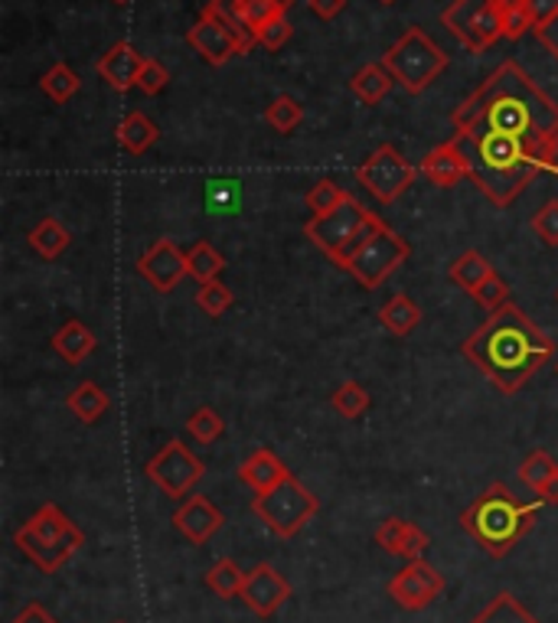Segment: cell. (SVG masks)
Returning a JSON list of instances; mask_svg holds the SVG:
<instances>
[{
	"mask_svg": "<svg viewBox=\"0 0 558 623\" xmlns=\"http://www.w3.org/2000/svg\"><path fill=\"white\" fill-rule=\"evenodd\" d=\"M454 131H493L526 140L539 147L549 160V144L558 128V105L523 72L519 63L506 60L496 72H489L484 85L457 105L451 115Z\"/></svg>",
	"mask_w": 558,
	"mask_h": 623,
	"instance_id": "1",
	"label": "cell"
},
{
	"mask_svg": "<svg viewBox=\"0 0 558 623\" xmlns=\"http://www.w3.org/2000/svg\"><path fill=\"white\" fill-rule=\"evenodd\" d=\"M461 352L503 395H516L556 356V344L509 300L489 310L487 320L461 344Z\"/></svg>",
	"mask_w": 558,
	"mask_h": 623,
	"instance_id": "2",
	"label": "cell"
},
{
	"mask_svg": "<svg viewBox=\"0 0 558 623\" xmlns=\"http://www.w3.org/2000/svg\"><path fill=\"white\" fill-rule=\"evenodd\" d=\"M546 503H523L509 493V486H487L464 513H461V529L489 555V558H506L536 526V516Z\"/></svg>",
	"mask_w": 558,
	"mask_h": 623,
	"instance_id": "3",
	"label": "cell"
},
{
	"mask_svg": "<svg viewBox=\"0 0 558 623\" xmlns=\"http://www.w3.org/2000/svg\"><path fill=\"white\" fill-rule=\"evenodd\" d=\"M13 542H17V549L27 555L40 571L53 574V571H60L72 555L85 546V536H82V529L72 522L56 503H43L13 532Z\"/></svg>",
	"mask_w": 558,
	"mask_h": 623,
	"instance_id": "4",
	"label": "cell"
},
{
	"mask_svg": "<svg viewBox=\"0 0 558 623\" xmlns=\"http://www.w3.org/2000/svg\"><path fill=\"white\" fill-rule=\"evenodd\" d=\"M382 225V219L376 212L362 207L356 197H347L337 209H330L327 215H310V222L304 225V235L334 262V265H347L349 255Z\"/></svg>",
	"mask_w": 558,
	"mask_h": 623,
	"instance_id": "5",
	"label": "cell"
},
{
	"mask_svg": "<svg viewBox=\"0 0 558 623\" xmlns=\"http://www.w3.org/2000/svg\"><path fill=\"white\" fill-rule=\"evenodd\" d=\"M379 63L392 72V78H396L406 92L421 95L441 72L448 70V53H441V46H438L424 30L412 27V30H406V33L382 53Z\"/></svg>",
	"mask_w": 558,
	"mask_h": 623,
	"instance_id": "6",
	"label": "cell"
},
{
	"mask_svg": "<svg viewBox=\"0 0 558 623\" xmlns=\"http://www.w3.org/2000/svg\"><path fill=\"white\" fill-rule=\"evenodd\" d=\"M320 503L317 496L301 484L297 477H287L269 493H259L252 499V513L275 532L281 539H294L314 516H317Z\"/></svg>",
	"mask_w": 558,
	"mask_h": 623,
	"instance_id": "7",
	"label": "cell"
},
{
	"mask_svg": "<svg viewBox=\"0 0 558 623\" xmlns=\"http://www.w3.org/2000/svg\"><path fill=\"white\" fill-rule=\"evenodd\" d=\"M409 255H412L409 242L382 222V225L349 255L344 272H349L362 287L376 291L386 277L392 275V272H399V268L409 262Z\"/></svg>",
	"mask_w": 558,
	"mask_h": 623,
	"instance_id": "8",
	"label": "cell"
},
{
	"mask_svg": "<svg viewBox=\"0 0 558 623\" xmlns=\"http://www.w3.org/2000/svg\"><path fill=\"white\" fill-rule=\"evenodd\" d=\"M419 180V167L402 157L399 147L379 144L359 167H356V183L366 187L382 207L396 203L412 183Z\"/></svg>",
	"mask_w": 558,
	"mask_h": 623,
	"instance_id": "9",
	"label": "cell"
},
{
	"mask_svg": "<svg viewBox=\"0 0 558 623\" xmlns=\"http://www.w3.org/2000/svg\"><path fill=\"white\" fill-rule=\"evenodd\" d=\"M441 23L471 53H487L489 46L503 36V13H499L496 0H454L441 13Z\"/></svg>",
	"mask_w": 558,
	"mask_h": 623,
	"instance_id": "10",
	"label": "cell"
},
{
	"mask_svg": "<svg viewBox=\"0 0 558 623\" xmlns=\"http://www.w3.org/2000/svg\"><path fill=\"white\" fill-rule=\"evenodd\" d=\"M203 461L183 444V441H167L157 457H150L147 464V481L157 486L164 496L170 499H183L190 496V489L203 481Z\"/></svg>",
	"mask_w": 558,
	"mask_h": 623,
	"instance_id": "11",
	"label": "cell"
},
{
	"mask_svg": "<svg viewBox=\"0 0 558 623\" xmlns=\"http://www.w3.org/2000/svg\"><path fill=\"white\" fill-rule=\"evenodd\" d=\"M389 598L402 608V611H424L431 608L441 594H444V574L428 564L424 558L409 561L392 581H389Z\"/></svg>",
	"mask_w": 558,
	"mask_h": 623,
	"instance_id": "12",
	"label": "cell"
},
{
	"mask_svg": "<svg viewBox=\"0 0 558 623\" xmlns=\"http://www.w3.org/2000/svg\"><path fill=\"white\" fill-rule=\"evenodd\" d=\"M242 601H245V608H249L255 617L272 621L281 608L291 601V584H287V578L281 574L275 564H255V568L245 574Z\"/></svg>",
	"mask_w": 558,
	"mask_h": 623,
	"instance_id": "13",
	"label": "cell"
},
{
	"mask_svg": "<svg viewBox=\"0 0 558 623\" xmlns=\"http://www.w3.org/2000/svg\"><path fill=\"white\" fill-rule=\"evenodd\" d=\"M138 275L160 294H170L180 287V281L190 275L187 255L173 245V239H157L138 258Z\"/></svg>",
	"mask_w": 558,
	"mask_h": 623,
	"instance_id": "14",
	"label": "cell"
},
{
	"mask_svg": "<svg viewBox=\"0 0 558 623\" xmlns=\"http://www.w3.org/2000/svg\"><path fill=\"white\" fill-rule=\"evenodd\" d=\"M187 40H190V46L200 53V60L210 63V66H225L232 56H242L235 33H232L215 13H210V10L200 13V20L190 27Z\"/></svg>",
	"mask_w": 558,
	"mask_h": 623,
	"instance_id": "15",
	"label": "cell"
},
{
	"mask_svg": "<svg viewBox=\"0 0 558 623\" xmlns=\"http://www.w3.org/2000/svg\"><path fill=\"white\" fill-rule=\"evenodd\" d=\"M173 526L177 532L193 542V546H207L212 536L225 526V516L219 513V506L210 496H190L183 499V506L173 513Z\"/></svg>",
	"mask_w": 558,
	"mask_h": 623,
	"instance_id": "16",
	"label": "cell"
},
{
	"mask_svg": "<svg viewBox=\"0 0 558 623\" xmlns=\"http://www.w3.org/2000/svg\"><path fill=\"white\" fill-rule=\"evenodd\" d=\"M421 173L434 183V187H441V190H451V187H457L461 180H467V160H464V150H461V144L451 138L444 140V144H438L434 150H428L424 154V160H421L419 167Z\"/></svg>",
	"mask_w": 558,
	"mask_h": 623,
	"instance_id": "17",
	"label": "cell"
},
{
	"mask_svg": "<svg viewBox=\"0 0 558 623\" xmlns=\"http://www.w3.org/2000/svg\"><path fill=\"white\" fill-rule=\"evenodd\" d=\"M376 546H379L382 552L399 555V558H406V561H415V558H421V552L431 546V536H428L424 529H419L415 522L392 516V519H386V522L376 529Z\"/></svg>",
	"mask_w": 558,
	"mask_h": 623,
	"instance_id": "18",
	"label": "cell"
},
{
	"mask_svg": "<svg viewBox=\"0 0 558 623\" xmlns=\"http://www.w3.org/2000/svg\"><path fill=\"white\" fill-rule=\"evenodd\" d=\"M144 56H140L138 50L131 46V43H115L102 60H98V75L115 88V92H131L135 85H138L140 78V70H144Z\"/></svg>",
	"mask_w": 558,
	"mask_h": 623,
	"instance_id": "19",
	"label": "cell"
},
{
	"mask_svg": "<svg viewBox=\"0 0 558 623\" xmlns=\"http://www.w3.org/2000/svg\"><path fill=\"white\" fill-rule=\"evenodd\" d=\"M287 477H291V471L281 464L278 454H275V451H269V447L252 451V454L242 461V467H239V481L249 486L255 496H259V493L275 489V486L284 484Z\"/></svg>",
	"mask_w": 558,
	"mask_h": 623,
	"instance_id": "20",
	"label": "cell"
},
{
	"mask_svg": "<svg viewBox=\"0 0 558 623\" xmlns=\"http://www.w3.org/2000/svg\"><path fill=\"white\" fill-rule=\"evenodd\" d=\"M27 242H30V249H33L40 258L56 262V258H60V255L70 249L72 235H70V229H66L60 219L46 215V219H40V222L33 225V232L27 235Z\"/></svg>",
	"mask_w": 558,
	"mask_h": 623,
	"instance_id": "21",
	"label": "cell"
},
{
	"mask_svg": "<svg viewBox=\"0 0 558 623\" xmlns=\"http://www.w3.org/2000/svg\"><path fill=\"white\" fill-rule=\"evenodd\" d=\"M95 334L82 324V320H66L56 334H53V349L72 362V366H78L82 359H88L92 352H95Z\"/></svg>",
	"mask_w": 558,
	"mask_h": 623,
	"instance_id": "22",
	"label": "cell"
},
{
	"mask_svg": "<svg viewBox=\"0 0 558 623\" xmlns=\"http://www.w3.org/2000/svg\"><path fill=\"white\" fill-rule=\"evenodd\" d=\"M379 320L392 337H409L421 324V307L409 294H392L382 307H379Z\"/></svg>",
	"mask_w": 558,
	"mask_h": 623,
	"instance_id": "23",
	"label": "cell"
},
{
	"mask_svg": "<svg viewBox=\"0 0 558 623\" xmlns=\"http://www.w3.org/2000/svg\"><path fill=\"white\" fill-rule=\"evenodd\" d=\"M66 405H70V412L78 421H85V424H95L98 418H105L108 412V392L98 386V382H92V379H85V382H78L75 389L70 392V399H66Z\"/></svg>",
	"mask_w": 558,
	"mask_h": 623,
	"instance_id": "24",
	"label": "cell"
},
{
	"mask_svg": "<svg viewBox=\"0 0 558 623\" xmlns=\"http://www.w3.org/2000/svg\"><path fill=\"white\" fill-rule=\"evenodd\" d=\"M118 147L125 150V154H131V157H138L144 150H150L157 138H160V131H157V125L144 115V112H131V115H125V122L118 125Z\"/></svg>",
	"mask_w": 558,
	"mask_h": 623,
	"instance_id": "25",
	"label": "cell"
},
{
	"mask_svg": "<svg viewBox=\"0 0 558 623\" xmlns=\"http://www.w3.org/2000/svg\"><path fill=\"white\" fill-rule=\"evenodd\" d=\"M392 82H396L392 72L386 70L382 63H372V66H362V70L349 78V92H352L362 105H379V102L389 95Z\"/></svg>",
	"mask_w": 558,
	"mask_h": 623,
	"instance_id": "26",
	"label": "cell"
},
{
	"mask_svg": "<svg viewBox=\"0 0 558 623\" xmlns=\"http://www.w3.org/2000/svg\"><path fill=\"white\" fill-rule=\"evenodd\" d=\"M207 10L215 13V17L235 33V40H239V53H242V56H245L252 46H259V33L242 20V0H210Z\"/></svg>",
	"mask_w": 558,
	"mask_h": 623,
	"instance_id": "27",
	"label": "cell"
},
{
	"mask_svg": "<svg viewBox=\"0 0 558 623\" xmlns=\"http://www.w3.org/2000/svg\"><path fill=\"white\" fill-rule=\"evenodd\" d=\"M207 588H210L215 598L222 601H232V598H242V588H245V571L232 561V558H219L207 571Z\"/></svg>",
	"mask_w": 558,
	"mask_h": 623,
	"instance_id": "28",
	"label": "cell"
},
{
	"mask_svg": "<svg viewBox=\"0 0 558 623\" xmlns=\"http://www.w3.org/2000/svg\"><path fill=\"white\" fill-rule=\"evenodd\" d=\"M451 281L461 287V291H467V294H474L489 275H493V265H489L487 258L481 255V252H464L454 265H451Z\"/></svg>",
	"mask_w": 558,
	"mask_h": 623,
	"instance_id": "29",
	"label": "cell"
},
{
	"mask_svg": "<svg viewBox=\"0 0 558 623\" xmlns=\"http://www.w3.org/2000/svg\"><path fill=\"white\" fill-rule=\"evenodd\" d=\"M471 623H539L526 608L523 601H516L509 591H499L487 608L474 617Z\"/></svg>",
	"mask_w": 558,
	"mask_h": 623,
	"instance_id": "30",
	"label": "cell"
},
{
	"mask_svg": "<svg viewBox=\"0 0 558 623\" xmlns=\"http://www.w3.org/2000/svg\"><path fill=\"white\" fill-rule=\"evenodd\" d=\"M187 265H190V275L197 277L200 284L219 281V275L225 272V258H222V252L212 249L210 242H197V245L187 252Z\"/></svg>",
	"mask_w": 558,
	"mask_h": 623,
	"instance_id": "31",
	"label": "cell"
},
{
	"mask_svg": "<svg viewBox=\"0 0 558 623\" xmlns=\"http://www.w3.org/2000/svg\"><path fill=\"white\" fill-rule=\"evenodd\" d=\"M40 88H43V95H46V98H53L56 105H66L72 95L82 88V78H78V75L66 66V63H56L53 70L40 78Z\"/></svg>",
	"mask_w": 558,
	"mask_h": 623,
	"instance_id": "32",
	"label": "cell"
},
{
	"mask_svg": "<svg viewBox=\"0 0 558 623\" xmlns=\"http://www.w3.org/2000/svg\"><path fill=\"white\" fill-rule=\"evenodd\" d=\"M369 392L356 382V379H347V382H340L337 389H334V395H330V405L340 412V418H349V421H356L359 415H366V409H369Z\"/></svg>",
	"mask_w": 558,
	"mask_h": 623,
	"instance_id": "33",
	"label": "cell"
},
{
	"mask_svg": "<svg viewBox=\"0 0 558 623\" xmlns=\"http://www.w3.org/2000/svg\"><path fill=\"white\" fill-rule=\"evenodd\" d=\"M516 477L529 486L533 493H539V489L549 484L552 477H558V464L552 461V457H549V454H546V451H533V454H529V457L519 464Z\"/></svg>",
	"mask_w": 558,
	"mask_h": 623,
	"instance_id": "34",
	"label": "cell"
},
{
	"mask_svg": "<svg viewBox=\"0 0 558 623\" xmlns=\"http://www.w3.org/2000/svg\"><path fill=\"white\" fill-rule=\"evenodd\" d=\"M265 122H269L278 135H291V131L301 128V122H304V108H301V102L281 95V98H275V102L269 105Z\"/></svg>",
	"mask_w": 558,
	"mask_h": 623,
	"instance_id": "35",
	"label": "cell"
},
{
	"mask_svg": "<svg viewBox=\"0 0 558 623\" xmlns=\"http://www.w3.org/2000/svg\"><path fill=\"white\" fill-rule=\"evenodd\" d=\"M187 431L200 441V444H212L225 434V421L215 409H197L190 421H187Z\"/></svg>",
	"mask_w": 558,
	"mask_h": 623,
	"instance_id": "36",
	"label": "cell"
},
{
	"mask_svg": "<svg viewBox=\"0 0 558 623\" xmlns=\"http://www.w3.org/2000/svg\"><path fill=\"white\" fill-rule=\"evenodd\" d=\"M347 197L349 193L347 190H340V183L320 180V183H314V190L307 193V209H310V215H327L330 209L340 207Z\"/></svg>",
	"mask_w": 558,
	"mask_h": 623,
	"instance_id": "37",
	"label": "cell"
},
{
	"mask_svg": "<svg viewBox=\"0 0 558 623\" xmlns=\"http://www.w3.org/2000/svg\"><path fill=\"white\" fill-rule=\"evenodd\" d=\"M232 291L222 284V281H210V284H200V291H197V307L203 310V314H210V317H222L229 307H232Z\"/></svg>",
	"mask_w": 558,
	"mask_h": 623,
	"instance_id": "38",
	"label": "cell"
},
{
	"mask_svg": "<svg viewBox=\"0 0 558 623\" xmlns=\"http://www.w3.org/2000/svg\"><path fill=\"white\" fill-rule=\"evenodd\" d=\"M471 297H474L481 307H487V310H499V307H506V304H509V284L493 272V275H489L487 281H484V284H481V287L471 294Z\"/></svg>",
	"mask_w": 558,
	"mask_h": 623,
	"instance_id": "39",
	"label": "cell"
},
{
	"mask_svg": "<svg viewBox=\"0 0 558 623\" xmlns=\"http://www.w3.org/2000/svg\"><path fill=\"white\" fill-rule=\"evenodd\" d=\"M533 232H536L549 249H558V200H549L546 207L533 215Z\"/></svg>",
	"mask_w": 558,
	"mask_h": 623,
	"instance_id": "40",
	"label": "cell"
},
{
	"mask_svg": "<svg viewBox=\"0 0 558 623\" xmlns=\"http://www.w3.org/2000/svg\"><path fill=\"white\" fill-rule=\"evenodd\" d=\"M291 33H294V30H291V23H287V13H278V17H272V20L259 30V46L278 53L281 46H287Z\"/></svg>",
	"mask_w": 558,
	"mask_h": 623,
	"instance_id": "41",
	"label": "cell"
},
{
	"mask_svg": "<svg viewBox=\"0 0 558 623\" xmlns=\"http://www.w3.org/2000/svg\"><path fill=\"white\" fill-rule=\"evenodd\" d=\"M207 203L212 212H235L239 209V187L232 180H215L207 190Z\"/></svg>",
	"mask_w": 558,
	"mask_h": 623,
	"instance_id": "42",
	"label": "cell"
},
{
	"mask_svg": "<svg viewBox=\"0 0 558 623\" xmlns=\"http://www.w3.org/2000/svg\"><path fill=\"white\" fill-rule=\"evenodd\" d=\"M278 3L275 0H242V20L259 33L272 17H278Z\"/></svg>",
	"mask_w": 558,
	"mask_h": 623,
	"instance_id": "43",
	"label": "cell"
},
{
	"mask_svg": "<svg viewBox=\"0 0 558 623\" xmlns=\"http://www.w3.org/2000/svg\"><path fill=\"white\" fill-rule=\"evenodd\" d=\"M167 85H170V72H167V66L157 63V60H147L138 78L140 92H144V95H160Z\"/></svg>",
	"mask_w": 558,
	"mask_h": 623,
	"instance_id": "44",
	"label": "cell"
},
{
	"mask_svg": "<svg viewBox=\"0 0 558 623\" xmlns=\"http://www.w3.org/2000/svg\"><path fill=\"white\" fill-rule=\"evenodd\" d=\"M526 30H536V23H533V17H529L526 7H519V10H503V36L519 40Z\"/></svg>",
	"mask_w": 558,
	"mask_h": 623,
	"instance_id": "45",
	"label": "cell"
},
{
	"mask_svg": "<svg viewBox=\"0 0 558 623\" xmlns=\"http://www.w3.org/2000/svg\"><path fill=\"white\" fill-rule=\"evenodd\" d=\"M10 623H60V621H56L40 601H30V604H27V608H23V611H20Z\"/></svg>",
	"mask_w": 558,
	"mask_h": 623,
	"instance_id": "46",
	"label": "cell"
},
{
	"mask_svg": "<svg viewBox=\"0 0 558 623\" xmlns=\"http://www.w3.org/2000/svg\"><path fill=\"white\" fill-rule=\"evenodd\" d=\"M526 10L533 17V23H549L552 17L558 13V0H526Z\"/></svg>",
	"mask_w": 558,
	"mask_h": 623,
	"instance_id": "47",
	"label": "cell"
},
{
	"mask_svg": "<svg viewBox=\"0 0 558 623\" xmlns=\"http://www.w3.org/2000/svg\"><path fill=\"white\" fill-rule=\"evenodd\" d=\"M533 33H536V40H539V43H543V46H546V50L558 60V13L549 20V23H539Z\"/></svg>",
	"mask_w": 558,
	"mask_h": 623,
	"instance_id": "48",
	"label": "cell"
},
{
	"mask_svg": "<svg viewBox=\"0 0 558 623\" xmlns=\"http://www.w3.org/2000/svg\"><path fill=\"white\" fill-rule=\"evenodd\" d=\"M310 13H317L320 20H334L337 13H344L347 0H307Z\"/></svg>",
	"mask_w": 558,
	"mask_h": 623,
	"instance_id": "49",
	"label": "cell"
},
{
	"mask_svg": "<svg viewBox=\"0 0 558 623\" xmlns=\"http://www.w3.org/2000/svg\"><path fill=\"white\" fill-rule=\"evenodd\" d=\"M536 496H539V499H543L546 506H558V477H552V481L543 486V489H539Z\"/></svg>",
	"mask_w": 558,
	"mask_h": 623,
	"instance_id": "50",
	"label": "cell"
},
{
	"mask_svg": "<svg viewBox=\"0 0 558 623\" xmlns=\"http://www.w3.org/2000/svg\"><path fill=\"white\" fill-rule=\"evenodd\" d=\"M546 173H552L558 180V128L552 135V144H549V160H546Z\"/></svg>",
	"mask_w": 558,
	"mask_h": 623,
	"instance_id": "51",
	"label": "cell"
},
{
	"mask_svg": "<svg viewBox=\"0 0 558 623\" xmlns=\"http://www.w3.org/2000/svg\"><path fill=\"white\" fill-rule=\"evenodd\" d=\"M496 7H499V13L503 10H519V7H526V0H496Z\"/></svg>",
	"mask_w": 558,
	"mask_h": 623,
	"instance_id": "52",
	"label": "cell"
},
{
	"mask_svg": "<svg viewBox=\"0 0 558 623\" xmlns=\"http://www.w3.org/2000/svg\"><path fill=\"white\" fill-rule=\"evenodd\" d=\"M275 3H278V10H281V13H287V10H291V3H294V0H275Z\"/></svg>",
	"mask_w": 558,
	"mask_h": 623,
	"instance_id": "53",
	"label": "cell"
},
{
	"mask_svg": "<svg viewBox=\"0 0 558 623\" xmlns=\"http://www.w3.org/2000/svg\"><path fill=\"white\" fill-rule=\"evenodd\" d=\"M112 3H128V0H112Z\"/></svg>",
	"mask_w": 558,
	"mask_h": 623,
	"instance_id": "54",
	"label": "cell"
},
{
	"mask_svg": "<svg viewBox=\"0 0 558 623\" xmlns=\"http://www.w3.org/2000/svg\"><path fill=\"white\" fill-rule=\"evenodd\" d=\"M379 3H396V0H379Z\"/></svg>",
	"mask_w": 558,
	"mask_h": 623,
	"instance_id": "55",
	"label": "cell"
},
{
	"mask_svg": "<svg viewBox=\"0 0 558 623\" xmlns=\"http://www.w3.org/2000/svg\"><path fill=\"white\" fill-rule=\"evenodd\" d=\"M556 376H558V359H556Z\"/></svg>",
	"mask_w": 558,
	"mask_h": 623,
	"instance_id": "56",
	"label": "cell"
},
{
	"mask_svg": "<svg viewBox=\"0 0 558 623\" xmlns=\"http://www.w3.org/2000/svg\"><path fill=\"white\" fill-rule=\"evenodd\" d=\"M556 300H558V294H556Z\"/></svg>",
	"mask_w": 558,
	"mask_h": 623,
	"instance_id": "57",
	"label": "cell"
},
{
	"mask_svg": "<svg viewBox=\"0 0 558 623\" xmlns=\"http://www.w3.org/2000/svg\"><path fill=\"white\" fill-rule=\"evenodd\" d=\"M118 623H122V621H118Z\"/></svg>",
	"mask_w": 558,
	"mask_h": 623,
	"instance_id": "58",
	"label": "cell"
}]
</instances>
